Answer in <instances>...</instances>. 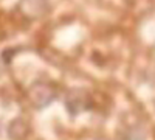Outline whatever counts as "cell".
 I'll return each instance as SVG.
<instances>
[{
	"mask_svg": "<svg viewBox=\"0 0 155 140\" xmlns=\"http://www.w3.org/2000/svg\"><path fill=\"white\" fill-rule=\"evenodd\" d=\"M30 98H31V101H33L37 108L47 106L50 101L54 98V89L51 87L50 84L37 83V84H34V86L31 87Z\"/></svg>",
	"mask_w": 155,
	"mask_h": 140,
	"instance_id": "1",
	"label": "cell"
},
{
	"mask_svg": "<svg viewBox=\"0 0 155 140\" xmlns=\"http://www.w3.org/2000/svg\"><path fill=\"white\" fill-rule=\"evenodd\" d=\"M88 108V100L84 92H71L67 98V109L76 115L79 112H84Z\"/></svg>",
	"mask_w": 155,
	"mask_h": 140,
	"instance_id": "2",
	"label": "cell"
}]
</instances>
